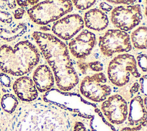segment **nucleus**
Masks as SVG:
<instances>
[{"label":"nucleus","instance_id":"f257e3e1","mask_svg":"<svg viewBox=\"0 0 147 131\" xmlns=\"http://www.w3.org/2000/svg\"><path fill=\"white\" fill-rule=\"evenodd\" d=\"M73 115L55 105L35 102L23 105L13 119V131H72Z\"/></svg>","mask_w":147,"mask_h":131},{"label":"nucleus","instance_id":"f03ea898","mask_svg":"<svg viewBox=\"0 0 147 131\" xmlns=\"http://www.w3.org/2000/svg\"><path fill=\"white\" fill-rule=\"evenodd\" d=\"M32 36L52 69L58 88L68 91L79 83L66 44L53 34L35 31Z\"/></svg>","mask_w":147,"mask_h":131},{"label":"nucleus","instance_id":"7ed1b4c3","mask_svg":"<svg viewBox=\"0 0 147 131\" xmlns=\"http://www.w3.org/2000/svg\"><path fill=\"white\" fill-rule=\"evenodd\" d=\"M37 48L28 40L17 43L14 47L0 46V69L5 74L22 76L30 72L39 62Z\"/></svg>","mask_w":147,"mask_h":131},{"label":"nucleus","instance_id":"20e7f679","mask_svg":"<svg viewBox=\"0 0 147 131\" xmlns=\"http://www.w3.org/2000/svg\"><path fill=\"white\" fill-rule=\"evenodd\" d=\"M45 102L51 103L69 111L81 118H86L91 114L96 105L84 99L79 94L62 91L51 88L43 95Z\"/></svg>","mask_w":147,"mask_h":131},{"label":"nucleus","instance_id":"39448f33","mask_svg":"<svg viewBox=\"0 0 147 131\" xmlns=\"http://www.w3.org/2000/svg\"><path fill=\"white\" fill-rule=\"evenodd\" d=\"M72 9L71 0H45L37 3L27 12L32 21L44 25L57 20Z\"/></svg>","mask_w":147,"mask_h":131},{"label":"nucleus","instance_id":"423d86ee","mask_svg":"<svg viewBox=\"0 0 147 131\" xmlns=\"http://www.w3.org/2000/svg\"><path fill=\"white\" fill-rule=\"evenodd\" d=\"M107 75L110 82L118 87L127 84L131 75L135 78L140 77L134 57L128 53L118 55L110 61Z\"/></svg>","mask_w":147,"mask_h":131},{"label":"nucleus","instance_id":"0eeeda50","mask_svg":"<svg viewBox=\"0 0 147 131\" xmlns=\"http://www.w3.org/2000/svg\"><path fill=\"white\" fill-rule=\"evenodd\" d=\"M80 91L86 98L95 102L104 101L111 93L107 78L102 72L86 76L82 81Z\"/></svg>","mask_w":147,"mask_h":131},{"label":"nucleus","instance_id":"6e6552de","mask_svg":"<svg viewBox=\"0 0 147 131\" xmlns=\"http://www.w3.org/2000/svg\"><path fill=\"white\" fill-rule=\"evenodd\" d=\"M99 47L106 56H111L115 53L127 52L131 49L129 34L119 29H109L99 37Z\"/></svg>","mask_w":147,"mask_h":131},{"label":"nucleus","instance_id":"1a4fd4ad","mask_svg":"<svg viewBox=\"0 0 147 131\" xmlns=\"http://www.w3.org/2000/svg\"><path fill=\"white\" fill-rule=\"evenodd\" d=\"M142 18L140 5L119 6L113 9L111 21L117 28L128 31L137 26Z\"/></svg>","mask_w":147,"mask_h":131},{"label":"nucleus","instance_id":"9d476101","mask_svg":"<svg viewBox=\"0 0 147 131\" xmlns=\"http://www.w3.org/2000/svg\"><path fill=\"white\" fill-rule=\"evenodd\" d=\"M106 99L101 105L102 114L111 124H122L126 120L128 113L126 100L119 94L113 95Z\"/></svg>","mask_w":147,"mask_h":131},{"label":"nucleus","instance_id":"9b49d317","mask_svg":"<svg viewBox=\"0 0 147 131\" xmlns=\"http://www.w3.org/2000/svg\"><path fill=\"white\" fill-rule=\"evenodd\" d=\"M84 24V21L80 15L69 14L56 21L52 30L59 38L68 40L83 29Z\"/></svg>","mask_w":147,"mask_h":131},{"label":"nucleus","instance_id":"f8f14e48","mask_svg":"<svg viewBox=\"0 0 147 131\" xmlns=\"http://www.w3.org/2000/svg\"><path fill=\"white\" fill-rule=\"evenodd\" d=\"M95 44V35L89 30H84L69 43L68 47L74 57L84 59L91 53Z\"/></svg>","mask_w":147,"mask_h":131},{"label":"nucleus","instance_id":"ddd939ff","mask_svg":"<svg viewBox=\"0 0 147 131\" xmlns=\"http://www.w3.org/2000/svg\"><path fill=\"white\" fill-rule=\"evenodd\" d=\"M13 88L18 98L24 102H33L38 97L33 81L28 76H21L17 79L13 83Z\"/></svg>","mask_w":147,"mask_h":131},{"label":"nucleus","instance_id":"4468645a","mask_svg":"<svg viewBox=\"0 0 147 131\" xmlns=\"http://www.w3.org/2000/svg\"><path fill=\"white\" fill-rule=\"evenodd\" d=\"M33 82L40 93L49 91L54 85L55 79L49 67L45 65H40L33 74Z\"/></svg>","mask_w":147,"mask_h":131},{"label":"nucleus","instance_id":"2eb2a0df","mask_svg":"<svg viewBox=\"0 0 147 131\" xmlns=\"http://www.w3.org/2000/svg\"><path fill=\"white\" fill-rule=\"evenodd\" d=\"M143 99L140 96L132 98L129 106L128 122L130 125L137 126L146 121V110Z\"/></svg>","mask_w":147,"mask_h":131},{"label":"nucleus","instance_id":"dca6fc26","mask_svg":"<svg viewBox=\"0 0 147 131\" xmlns=\"http://www.w3.org/2000/svg\"><path fill=\"white\" fill-rule=\"evenodd\" d=\"M84 21L88 28L97 31L105 29L109 24L107 15L98 9H92L87 11L84 14Z\"/></svg>","mask_w":147,"mask_h":131},{"label":"nucleus","instance_id":"f3484780","mask_svg":"<svg viewBox=\"0 0 147 131\" xmlns=\"http://www.w3.org/2000/svg\"><path fill=\"white\" fill-rule=\"evenodd\" d=\"M83 118L87 120L90 131H115L113 125L107 121L101 110L97 107L91 114Z\"/></svg>","mask_w":147,"mask_h":131},{"label":"nucleus","instance_id":"a211bd4d","mask_svg":"<svg viewBox=\"0 0 147 131\" xmlns=\"http://www.w3.org/2000/svg\"><path fill=\"white\" fill-rule=\"evenodd\" d=\"M27 25L24 22L13 24L6 28H0V38L6 41H11L23 35L27 30Z\"/></svg>","mask_w":147,"mask_h":131},{"label":"nucleus","instance_id":"6ab92c4d","mask_svg":"<svg viewBox=\"0 0 147 131\" xmlns=\"http://www.w3.org/2000/svg\"><path fill=\"white\" fill-rule=\"evenodd\" d=\"M147 28L146 26H140L131 34V39L134 47L139 49L146 48Z\"/></svg>","mask_w":147,"mask_h":131},{"label":"nucleus","instance_id":"aec40b11","mask_svg":"<svg viewBox=\"0 0 147 131\" xmlns=\"http://www.w3.org/2000/svg\"><path fill=\"white\" fill-rule=\"evenodd\" d=\"M18 105V101L13 94H4L1 99V105L3 110L9 114H11L16 111Z\"/></svg>","mask_w":147,"mask_h":131},{"label":"nucleus","instance_id":"412c9836","mask_svg":"<svg viewBox=\"0 0 147 131\" xmlns=\"http://www.w3.org/2000/svg\"><path fill=\"white\" fill-rule=\"evenodd\" d=\"M78 66L83 74H86L88 70L95 72H100L102 71L103 68L102 63L99 61L86 63L82 61L80 59L78 61Z\"/></svg>","mask_w":147,"mask_h":131},{"label":"nucleus","instance_id":"4be33fe9","mask_svg":"<svg viewBox=\"0 0 147 131\" xmlns=\"http://www.w3.org/2000/svg\"><path fill=\"white\" fill-rule=\"evenodd\" d=\"M140 89V84L137 82H134L132 85L126 87L122 89L120 93L123 96L124 99H130Z\"/></svg>","mask_w":147,"mask_h":131},{"label":"nucleus","instance_id":"5701e85b","mask_svg":"<svg viewBox=\"0 0 147 131\" xmlns=\"http://www.w3.org/2000/svg\"><path fill=\"white\" fill-rule=\"evenodd\" d=\"M96 0H71L75 6L82 10H86L92 6Z\"/></svg>","mask_w":147,"mask_h":131},{"label":"nucleus","instance_id":"b1692460","mask_svg":"<svg viewBox=\"0 0 147 131\" xmlns=\"http://www.w3.org/2000/svg\"><path fill=\"white\" fill-rule=\"evenodd\" d=\"M12 21V14L7 10H5L0 7V22L6 24H10Z\"/></svg>","mask_w":147,"mask_h":131},{"label":"nucleus","instance_id":"393cba45","mask_svg":"<svg viewBox=\"0 0 147 131\" xmlns=\"http://www.w3.org/2000/svg\"><path fill=\"white\" fill-rule=\"evenodd\" d=\"M16 0H0V7L5 10L14 9L16 7Z\"/></svg>","mask_w":147,"mask_h":131},{"label":"nucleus","instance_id":"a878e982","mask_svg":"<svg viewBox=\"0 0 147 131\" xmlns=\"http://www.w3.org/2000/svg\"><path fill=\"white\" fill-rule=\"evenodd\" d=\"M137 62L138 66L144 71H146V66H147V57L145 54H140L137 57Z\"/></svg>","mask_w":147,"mask_h":131},{"label":"nucleus","instance_id":"bb28decb","mask_svg":"<svg viewBox=\"0 0 147 131\" xmlns=\"http://www.w3.org/2000/svg\"><path fill=\"white\" fill-rule=\"evenodd\" d=\"M72 131H87V129L83 121H76L73 124Z\"/></svg>","mask_w":147,"mask_h":131},{"label":"nucleus","instance_id":"cd10ccee","mask_svg":"<svg viewBox=\"0 0 147 131\" xmlns=\"http://www.w3.org/2000/svg\"><path fill=\"white\" fill-rule=\"evenodd\" d=\"M16 3L21 7H26L29 5H35L40 0H16Z\"/></svg>","mask_w":147,"mask_h":131},{"label":"nucleus","instance_id":"c85d7f7f","mask_svg":"<svg viewBox=\"0 0 147 131\" xmlns=\"http://www.w3.org/2000/svg\"><path fill=\"white\" fill-rule=\"evenodd\" d=\"M140 88L141 91V93L146 96V85H147V78L146 75H145L142 76L141 78L140 79Z\"/></svg>","mask_w":147,"mask_h":131},{"label":"nucleus","instance_id":"c756f323","mask_svg":"<svg viewBox=\"0 0 147 131\" xmlns=\"http://www.w3.org/2000/svg\"><path fill=\"white\" fill-rule=\"evenodd\" d=\"M0 82L6 87H10L11 85V79L10 77L5 73L0 74Z\"/></svg>","mask_w":147,"mask_h":131},{"label":"nucleus","instance_id":"7c9ffc66","mask_svg":"<svg viewBox=\"0 0 147 131\" xmlns=\"http://www.w3.org/2000/svg\"><path fill=\"white\" fill-rule=\"evenodd\" d=\"M109 2L114 4H125V5H131L133 4L136 0H106Z\"/></svg>","mask_w":147,"mask_h":131},{"label":"nucleus","instance_id":"2f4dec72","mask_svg":"<svg viewBox=\"0 0 147 131\" xmlns=\"http://www.w3.org/2000/svg\"><path fill=\"white\" fill-rule=\"evenodd\" d=\"M25 13V10L21 8H18L16 9L13 12L14 18L16 20H20L22 18Z\"/></svg>","mask_w":147,"mask_h":131},{"label":"nucleus","instance_id":"473e14b6","mask_svg":"<svg viewBox=\"0 0 147 131\" xmlns=\"http://www.w3.org/2000/svg\"><path fill=\"white\" fill-rule=\"evenodd\" d=\"M133 131H146V121L132 128Z\"/></svg>","mask_w":147,"mask_h":131},{"label":"nucleus","instance_id":"72a5a7b5","mask_svg":"<svg viewBox=\"0 0 147 131\" xmlns=\"http://www.w3.org/2000/svg\"><path fill=\"white\" fill-rule=\"evenodd\" d=\"M100 7L102 10L106 11H109L112 10L113 7L110 5L106 3V2H101L100 3Z\"/></svg>","mask_w":147,"mask_h":131},{"label":"nucleus","instance_id":"f704fd0d","mask_svg":"<svg viewBox=\"0 0 147 131\" xmlns=\"http://www.w3.org/2000/svg\"><path fill=\"white\" fill-rule=\"evenodd\" d=\"M121 131H133V130L132 128H130L129 127H126V128H123Z\"/></svg>","mask_w":147,"mask_h":131},{"label":"nucleus","instance_id":"c9c22d12","mask_svg":"<svg viewBox=\"0 0 147 131\" xmlns=\"http://www.w3.org/2000/svg\"><path fill=\"white\" fill-rule=\"evenodd\" d=\"M50 29L47 27V26H42L40 28V30H42V31H47V30H49Z\"/></svg>","mask_w":147,"mask_h":131},{"label":"nucleus","instance_id":"e433bc0d","mask_svg":"<svg viewBox=\"0 0 147 131\" xmlns=\"http://www.w3.org/2000/svg\"><path fill=\"white\" fill-rule=\"evenodd\" d=\"M0 99H1V94H0Z\"/></svg>","mask_w":147,"mask_h":131}]
</instances>
